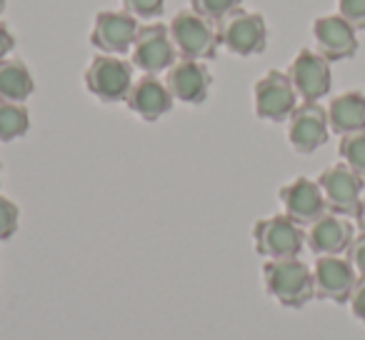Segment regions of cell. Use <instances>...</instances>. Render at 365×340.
<instances>
[{
	"instance_id": "obj_1",
	"label": "cell",
	"mask_w": 365,
	"mask_h": 340,
	"mask_svg": "<svg viewBox=\"0 0 365 340\" xmlns=\"http://www.w3.org/2000/svg\"><path fill=\"white\" fill-rule=\"evenodd\" d=\"M263 288L273 300L285 308H303L315 298L313 268L300 258L265 260L263 265Z\"/></svg>"
},
{
	"instance_id": "obj_2",
	"label": "cell",
	"mask_w": 365,
	"mask_h": 340,
	"mask_svg": "<svg viewBox=\"0 0 365 340\" xmlns=\"http://www.w3.org/2000/svg\"><path fill=\"white\" fill-rule=\"evenodd\" d=\"M170 38L175 43L178 58H190V61H213L218 53L220 38H218V23L208 21L200 13L190 11H178L173 16Z\"/></svg>"
},
{
	"instance_id": "obj_3",
	"label": "cell",
	"mask_w": 365,
	"mask_h": 340,
	"mask_svg": "<svg viewBox=\"0 0 365 340\" xmlns=\"http://www.w3.org/2000/svg\"><path fill=\"white\" fill-rule=\"evenodd\" d=\"M220 46L238 58L258 56L268 46V23L260 13L238 8L218 23Z\"/></svg>"
},
{
	"instance_id": "obj_4",
	"label": "cell",
	"mask_w": 365,
	"mask_h": 340,
	"mask_svg": "<svg viewBox=\"0 0 365 340\" xmlns=\"http://www.w3.org/2000/svg\"><path fill=\"white\" fill-rule=\"evenodd\" d=\"M133 83V63L120 56H96L86 68V88L101 103H125Z\"/></svg>"
},
{
	"instance_id": "obj_5",
	"label": "cell",
	"mask_w": 365,
	"mask_h": 340,
	"mask_svg": "<svg viewBox=\"0 0 365 340\" xmlns=\"http://www.w3.org/2000/svg\"><path fill=\"white\" fill-rule=\"evenodd\" d=\"M253 243L255 253L265 260L278 258H298L305 245V230L285 213L260 218L253 225Z\"/></svg>"
},
{
	"instance_id": "obj_6",
	"label": "cell",
	"mask_w": 365,
	"mask_h": 340,
	"mask_svg": "<svg viewBox=\"0 0 365 340\" xmlns=\"http://www.w3.org/2000/svg\"><path fill=\"white\" fill-rule=\"evenodd\" d=\"M298 101L300 98L293 83H290L288 73L283 71H268L253 86V110L260 120L285 123L300 105Z\"/></svg>"
},
{
	"instance_id": "obj_7",
	"label": "cell",
	"mask_w": 365,
	"mask_h": 340,
	"mask_svg": "<svg viewBox=\"0 0 365 340\" xmlns=\"http://www.w3.org/2000/svg\"><path fill=\"white\" fill-rule=\"evenodd\" d=\"M175 61H178V51L168 26H160V23L140 26L135 43L130 48L133 68L143 71V76H158V73L168 71Z\"/></svg>"
},
{
	"instance_id": "obj_8",
	"label": "cell",
	"mask_w": 365,
	"mask_h": 340,
	"mask_svg": "<svg viewBox=\"0 0 365 340\" xmlns=\"http://www.w3.org/2000/svg\"><path fill=\"white\" fill-rule=\"evenodd\" d=\"M318 185L325 195V205L330 213H338L350 218L358 213L360 203H363V188L365 180L355 173L353 168H348L345 163H335L328 165L323 173L318 175Z\"/></svg>"
},
{
	"instance_id": "obj_9",
	"label": "cell",
	"mask_w": 365,
	"mask_h": 340,
	"mask_svg": "<svg viewBox=\"0 0 365 340\" xmlns=\"http://www.w3.org/2000/svg\"><path fill=\"white\" fill-rule=\"evenodd\" d=\"M288 78L303 103H320L333 86L330 61H325L318 51H310V48L298 51V56L290 61Z\"/></svg>"
},
{
	"instance_id": "obj_10",
	"label": "cell",
	"mask_w": 365,
	"mask_h": 340,
	"mask_svg": "<svg viewBox=\"0 0 365 340\" xmlns=\"http://www.w3.org/2000/svg\"><path fill=\"white\" fill-rule=\"evenodd\" d=\"M165 86L175 103L200 105V103H205L210 96L213 73H210V68L205 66V61L178 58V61L165 71Z\"/></svg>"
},
{
	"instance_id": "obj_11",
	"label": "cell",
	"mask_w": 365,
	"mask_h": 340,
	"mask_svg": "<svg viewBox=\"0 0 365 340\" xmlns=\"http://www.w3.org/2000/svg\"><path fill=\"white\" fill-rule=\"evenodd\" d=\"M330 138L328 110L320 103H300L288 118V143L295 153L310 155Z\"/></svg>"
},
{
	"instance_id": "obj_12",
	"label": "cell",
	"mask_w": 365,
	"mask_h": 340,
	"mask_svg": "<svg viewBox=\"0 0 365 340\" xmlns=\"http://www.w3.org/2000/svg\"><path fill=\"white\" fill-rule=\"evenodd\" d=\"M138 31V18L128 11H101L93 18L91 43L106 56H125L135 43Z\"/></svg>"
},
{
	"instance_id": "obj_13",
	"label": "cell",
	"mask_w": 365,
	"mask_h": 340,
	"mask_svg": "<svg viewBox=\"0 0 365 340\" xmlns=\"http://www.w3.org/2000/svg\"><path fill=\"white\" fill-rule=\"evenodd\" d=\"M358 283V273L343 255H318L313 265V288L315 298L330 303H348L353 288Z\"/></svg>"
},
{
	"instance_id": "obj_14",
	"label": "cell",
	"mask_w": 365,
	"mask_h": 340,
	"mask_svg": "<svg viewBox=\"0 0 365 340\" xmlns=\"http://www.w3.org/2000/svg\"><path fill=\"white\" fill-rule=\"evenodd\" d=\"M278 198L283 203V213L290 220H295L298 225L308 228L310 223L320 218L323 213H328V205H325V195L320 190L318 180H310L305 175L285 183L278 190Z\"/></svg>"
},
{
	"instance_id": "obj_15",
	"label": "cell",
	"mask_w": 365,
	"mask_h": 340,
	"mask_svg": "<svg viewBox=\"0 0 365 340\" xmlns=\"http://www.w3.org/2000/svg\"><path fill=\"white\" fill-rule=\"evenodd\" d=\"M315 51L330 63L348 61L358 53V31L340 16H320L313 21Z\"/></svg>"
},
{
	"instance_id": "obj_16",
	"label": "cell",
	"mask_w": 365,
	"mask_h": 340,
	"mask_svg": "<svg viewBox=\"0 0 365 340\" xmlns=\"http://www.w3.org/2000/svg\"><path fill=\"white\" fill-rule=\"evenodd\" d=\"M355 238V228L345 215L323 213L315 223L305 230V245L315 255H343L348 253L350 243Z\"/></svg>"
},
{
	"instance_id": "obj_17",
	"label": "cell",
	"mask_w": 365,
	"mask_h": 340,
	"mask_svg": "<svg viewBox=\"0 0 365 340\" xmlns=\"http://www.w3.org/2000/svg\"><path fill=\"white\" fill-rule=\"evenodd\" d=\"M173 96L168 91L165 81H160L158 76H140L133 83L130 93L125 98V105L130 113H135L140 120L155 123L163 115H168L173 108Z\"/></svg>"
},
{
	"instance_id": "obj_18",
	"label": "cell",
	"mask_w": 365,
	"mask_h": 340,
	"mask_svg": "<svg viewBox=\"0 0 365 340\" xmlns=\"http://www.w3.org/2000/svg\"><path fill=\"white\" fill-rule=\"evenodd\" d=\"M328 123L330 133L335 135H350V133L365 130V93L363 91H348L335 96L328 103Z\"/></svg>"
},
{
	"instance_id": "obj_19",
	"label": "cell",
	"mask_w": 365,
	"mask_h": 340,
	"mask_svg": "<svg viewBox=\"0 0 365 340\" xmlns=\"http://www.w3.org/2000/svg\"><path fill=\"white\" fill-rule=\"evenodd\" d=\"M36 93L31 68L21 58H3L0 61V101L26 103Z\"/></svg>"
},
{
	"instance_id": "obj_20",
	"label": "cell",
	"mask_w": 365,
	"mask_h": 340,
	"mask_svg": "<svg viewBox=\"0 0 365 340\" xmlns=\"http://www.w3.org/2000/svg\"><path fill=\"white\" fill-rule=\"evenodd\" d=\"M31 130V113L26 103L0 101V143H13Z\"/></svg>"
},
{
	"instance_id": "obj_21",
	"label": "cell",
	"mask_w": 365,
	"mask_h": 340,
	"mask_svg": "<svg viewBox=\"0 0 365 340\" xmlns=\"http://www.w3.org/2000/svg\"><path fill=\"white\" fill-rule=\"evenodd\" d=\"M338 153H340V158H343L345 165L353 168L355 173L365 180V130L350 133V135L340 138Z\"/></svg>"
},
{
	"instance_id": "obj_22",
	"label": "cell",
	"mask_w": 365,
	"mask_h": 340,
	"mask_svg": "<svg viewBox=\"0 0 365 340\" xmlns=\"http://www.w3.org/2000/svg\"><path fill=\"white\" fill-rule=\"evenodd\" d=\"M238 8H243V0H190V11L200 13L213 23H220Z\"/></svg>"
},
{
	"instance_id": "obj_23",
	"label": "cell",
	"mask_w": 365,
	"mask_h": 340,
	"mask_svg": "<svg viewBox=\"0 0 365 340\" xmlns=\"http://www.w3.org/2000/svg\"><path fill=\"white\" fill-rule=\"evenodd\" d=\"M123 11H128L138 21H155L165 11V0H120Z\"/></svg>"
},
{
	"instance_id": "obj_24",
	"label": "cell",
	"mask_w": 365,
	"mask_h": 340,
	"mask_svg": "<svg viewBox=\"0 0 365 340\" xmlns=\"http://www.w3.org/2000/svg\"><path fill=\"white\" fill-rule=\"evenodd\" d=\"M18 223H21V208L11 198L0 195V243L16 235Z\"/></svg>"
},
{
	"instance_id": "obj_25",
	"label": "cell",
	"mask_w": 365,
	"mask_h": 340,
	"mask_svg": "<svg viewBox=\"0 0 365 340\" xmlns=\"http://www.w3.org/2000/svg\"><path fill=\"white\" fill-rule=\"evenodd\" d=\"M338 16L345 18L355 31H365V0H335Z\"/></svg>"
},
{
	"instance_id": "obj_26",
	"label": "cell",
	"mask_w": 365,
	"mask_h": 340,
	"mask_svg": "<svg viewBox=\"0 0 365 340\" xmlns=\"http://www.w3.org/2000/svg\"><path fill=\"white\" fill-rule=\"evenodd\" d=\"M345 258L350 260V265L355 268L358 278H365V233L355 235L353 243H350V248H348V253H345Z\"/></svg>"
},
{
	"instance_id": "obj_27",
	"label": "cell",
	"mask_w": 365,
	"mask_h": 340,
	"mask_svg": "<svg viewBox=\"0 0 365 340\" xmlns=\"http://www.w3.org/2000/svg\"><path fill=\"white\" fill-rule=\"evenodd\" d=\"M348 303H350V310H353L355 318L365 325V278H358V283H355L353 295H350Z\"/></svg>"
},
{
	"instance_id": "obj_28",
	"label": "cell",
	"mask_w": 365,
	"mask_h": 340,
	"mask_svg": "<svg viewBox=\"0 0 365 340\" xmlns=\"http://www.w3.org/2000/svg\"><path fill=\"white\" fill-rule=\"evenodd\" d=\"M13 48H16V36H13V31L6 23L0 21V61H3V58H11Z\"/></svg>"
},
{
	"instance_id": "obj_29",
	"label": "cell",
	"mask_w": 365,
	"mask_h": 340,
	"mask_svg": "<svg viewBox=\"0 0 365 340\" xmlns=\"http://www.w3.org/2000/svg\"><path fill=\"white\" fill-rule=\"evenodd\" d=\"M355 223H358L360 233H365V198H363V203H360L358 213H355Z\"/></svg>"
},
{
	"instance_id": "obj_30",
	"label": "cell",
	"mask_w": 365,
	"mask_h": 340,
	"mask_svg": "<svg viewBox=\"0 0 365 340\" xmlns=\"http://www.w3.org/2000/svg\"><path fill=\"white\" fill-rule=\"evenodd\" d=\"M8 8V0H0V18H3V13H6Z\"/></svg>"
},
{
	"instance_id": "obj_31",
	"label": "cell",
	"mask_w": 365,
	"mask_h": 340,
	"mask_svg": "<svg viewBox=\"0 0 365 340\" xmlns=\"http://www.w3.org/2000/svg\"><path fill=\"white\" fill-rule=\"evenodd\" d=\"M0 180H3V165H0Z\"/></svg>"
}]
</instances>
